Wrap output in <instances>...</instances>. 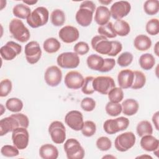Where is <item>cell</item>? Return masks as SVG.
Wrapping results in <instances>:
<instances>
[{
  "mask_svg": "<svg viewBox=\"0 0 159 159\" xmlns=\"http://www.w3.org/2000/svg\"><path fill=\"white\" fill-rule=\"evenodd\" d=\"M95 10L96 5L92 1H83L76 13L75 19L77 23L82 27L89 26L92 22Z\"/></svg>",
  "mask_w": 159,
  "mask_h": 159,
  "instance_id": "1",
  "label": "cell"
},
{
  "mask_svg": "<svg viewBox=\"0 0 159 159\" xmlns=\"http://www.w3.org/2000/svg\"><path fill=\"white\" fill-rule=\"evenodd\" d=\"M9 30L12 37L20 42H26L30 37L29 29L20 19H12L9 24Z\"/></svg>",
  "mask_w": 159,
  "mask_h": 159,
  "instance_id": "2",
  "label": "cell"
},
{
  "mask_svg": "<svg viewBox=\"0 0 159 159\" xmlns=\"http://www.w3.org/2000/svg\"><path fill=\"white\" fill-rule=\"evenodd\" d=\"M49 12L43 6L35 8L27 19V23L32 28H38L45 25L48 20Z\"/></svg>",
  "mask_w": 159,
  "mask_h": 159,
  "instance_id": "3",
  "label": "cell"
},
{
  "mask_svg": "<svg viewBox=\"0 0 159 159\" xmlns=\"http://www.w3.org/2000/svg\"><path fill=\"white\" fill-rule=\"evenodd\" d=\"M66 157L68 159H83L85 152L80 143L75 139L71 138L66 140L63 145Z\"/></svg>",
  "mask_w": 159,
  "mask_h": 159,
  "instance_id": "4",
  "label": "cell"
},
{
  "mask_svg": "<svg viewBox=\"0 0 159 159\" xmlns=\"http://www.w3.org/2000/svg\"><path fill=\"white\" fill-rule=\"evenodd\" d=\"M129 123V119L125 117L107 119L103 124V129L107 134L112 135L127 129Z\"/></svg>",
  "mask_w": 159,
  "mask_h": 159,
  "instance_id": "5",
  "label": "cell"
},
{
  "mask_svg": "<svg viewBox=\"0 0 159 159\" xmlns=\"http://www.w3.org/2000/svg\"><path fill=\"white\" fill-rule=\"evenodd\" d=\"M136 137L132 132H126L117 136L114 141V146L117 151L124 152L131 148L135 143Z\"/></svg>",
  "mask_w": 159,
  "mask_h": 159,
  "instance_id": "6",
  "label": "cell"
},
{
  "mask_svg": "<svg viewBox=\"0 0 159 159\" xmlns=\"http://www.w3.org/2000/svg\"><path fill=\"white\" fill-rule=\"evenodd\" d=\"M94 91L102 94H107L109 91L116 87L114 79L108 76H99L94 78L93 81Z\"/></svg>",
  "mask_w": 159,
  "mask_h": 159,
  "instance_id": "7",
  "label": "cell"
},
{
  "mask_svg": "<svg viewBox=\"0 0 159 159\" xmlns=\"http://www.w3.org/2000/svg\"><path fill=\"white\" fill-rule=\"evenodd\" d=\"M57 63L61 68L73 69L78 66L80 60L75 52H63L57 57Z\"/></svg>",
  "mask_w": 159,
  "mask_h": 159,
  "instance_id": "8",
  "label": "cell"
},
{
  "mask_svg": "<svg viewBox=\"0 0 159 159\" xmlns=\"http://www.w3.org/2000/svg\"><path fill=\"white\" fill-rule=\"evenodd\" d=\"M48 133L52 140L56 144H61L66 139V129L60 121L52 122L48 127Z\"/></svg>",
  "mask_w": 159,
  "mask_h": 159,
  "instance_id": "9",
  "label": "cell"
},
{
  "mask_svg": "<svg viewBox=\"0 0 159 159\" xmlns=\"http://www.w3.org/2000/svg\"><path fill=\"white\" fill-rule=\"evenodd\" d=\"M24 53L27 61L31 65L37 63L42 57V50L40 45L34 40L30 41L25 45Z\"/></svg>",
  "mask_w": 159,
  "mask_h": 159,
  "instance_id": "10",
  "label": "cell"
},
{
  "mask_svg": "<svg viewBox=\"0 0 159 159\" xmlns=\"http://www.w3.org/2000/svg\"><path fill=\"white\" fill-rule=\"evenodd\" d=\"M12 140L19 150L27 148L29 141V134L26 128L18 127L12 132Z\"/></svg>",
  "mask_w": 159,
  "mask_h": 159,
  "instance_id": "11",
  "label": "cell"
},
{
  "mask_svg": "<svg viewBox=\"0 0 159 159\" xmlns=\"http://www.w3.org/2000/svg\"><path fill=\"white\" fill-rule=\"evenodd\" d=\"M22 52V46L13 41L7 42L4 46L1 47L0 53L1 57L6 60L9 61L15 58Z\"/></svg>",
  "mask_w": 159,
  "mask_h": 159,
  "instance_id": "12",
  "label": "cell"
},
{
  "mask_svg": "<svg viewBox=\"0 0 159 159\" xmlns=\"http://www.w3.org/2000/svg\"><path fill=\"white\" fill-rule=\"evenodd\" d=\"M131 10L130 4L127 1L115 2L110 8L111 16L116 20H119L127 16Z\"/></svg>",
  "mask_w": 159,
  "mask_h": 159,
  "instance_id": "13",
  "label": "cell"
},
{
  "mask_svg": "<svg viewBox=\"0 0 159 159\" xmlns=\"http://www.w3.org/2000/svg\"><path fill=\"white\" fill-rule=\"evenodd\" d=\"M91 44L93 50L102 55H108L112 48L111 41L101 35L93 37Z\"/></svg>",
  "mask_w": 159,
  "mask_h": 159,
  "instance_id": "14",
  "label": "cell"
},
{
  "mask_svg": "<svg viewBox=\"0 0 159 159\" xmlns=\"http://www.w3.org/2000/svg\"><path fill=\"white\" fill-rule=\"evenodd\" d=\"M65 122L71 129L75 131L81 130L84 124L83 114L79 111H70L66 114Z\"/></svg>",
  "mask_w": 159,
  "mask_h": 159,
  "instance_id": "15",
  "label": "cell"
},
{
  "mask_svg": "<svg viewBox=\"0 0 159 159\" xmlns=\"http://www.w3.org/2000/svg\"><path fill=\"white\" fill-rule=\"evenodd\" d=\"M44 80L48 86L51 87L57 86L62 80L61 70L55 65L48 67L44 74Z\"/></svg>",
  "mask_w": 159,
  "mask_h": 159,
  "instance_id": "16",
  "label": "cell"
},
{
  "mask_svg": "<svg viewBox=\"0 0 159 159\" xmlns=\"http://www.w3.org/2000/svg\"><path fill=\"white\" fill-rule=\"evenodd\" d=\"M84 78L77 71H70L65 76V84L69 89H78L83 86Z\"/></svg>",
  "mask_w": 159,
  "mask_h": 159,
  "instance_id": "17",
  "label": "cell"
},
{
  "mask_svg": "<svg viewBox=\"0 0 159 159\" xmlns=\"http://www.w3.org/2000/svg\"><path fill=\"white\" fill-rule=\"evenodd\" d=\"M58 36L63 42L71 43L78 39L80 33L78 29L72 25H66L59 30Z\"/></svg>",
  "mask_w": 159,
  "mask_h": 159,
  "instance_id": "18",
  "label": "cell"
},
{
  "mask_svg": "<svg viewBox=\"0 0 159 159\" xmlns=\"http://www.w3.org/2000/svg\"><path fill=\"white\" fill-rule=\"evenodd\" d=\"M18 127H20L19 122L12 114L4 117L0 120V135H5Z\"/></svg>",
  "mask_w": 159,
  "mask_h": 159,
  "instance_id": "19",
  "label": "cell"
},
{
  "mask_svg": "<svg viewBox=\"0 0 159 159\" xmlns=\"http://www.w3.org/2000/svg\"><path fill=\"white\" fill-rule=\"evenodd\" d=\"M134 80V71L129 69L121 70L117 75V82L122 89H127L131 87Z\"/></svg>",
  "mask_w": 159,
  "mask_h": 159,
  "instance_id": "20",
  "label": "cell"
},
{
  "mask_svg": "<svg viewBox=\"0 0 159 159\" xmlns=\"http://www.w3.org/2000/svg\"><path fill=\"white\" fill-rule=\"evenodd\" d=\"M111 16L110 10L107 7L99 6L96 9L94 20L100 26L103 25L109 22Z\"/></svg>",
  "mask_w": 159,
  "mask_h": 159,
  "instance_id": "21",
  "label": "cell"
},
{
  "mask_svg": "<svg viewBox=\"0 0 159 159\" xmlns=\"http://www.w3.org/2000/svg\"><path fill=\"white\" fill-rule=\"evenodd\" d=\"M141 147L147 152H154L158 149L159 141L152 135H147L142 137L140 142Z\"/></svg>",
  "mask_w": 159,
  "mask_h": 159,
  "instance_id": "22",
  "label": "cell"
},
{
  "mask_svg": "<svg viewBox=\"0 0 159 159\" xmlns=\"http://www.w3.org/2000/svg\"><path fill=\"white\" fill-rule=\"evenodd\" d=\"M39 155L43 159H57L58 157V150L55 145L46 143L40 147Z\"/></svg>",
  "mask_w": 159,
  "mask_h": 159,
  "instance_id": "23",
  "label": "cell"
},
{
  "mask_svg": "<svg viewBox=\"0 0 159 159\" xmlns=\"http://www.w3.org/2000/svg\"><path fill=\"white\" fill-rule=\"evenodd\" d=\"M122 113L127 116H132L135 114L139 110V104L134 99H127L122 103Z\"/></svg>",
  "mask_w": 159,
  "mask_h": 159,
  "instance_id": "24",
  "label": "cell"
},
{
  "mask_svg": "<svg viewBox=\"0 0 159 159\" xmlns=\"http://www.w3.org/2000/svg\"><path fill=\"white\" fill-rule=\"evenodd\" d=\"M134 45L139 51H146L151 47L152 40L147 35L140 34L135 38Z\"/></svg>",
  "mask_w": 159,
  "mask_h": 159,
  "instance_id": "25",
  "label": "cell"
},
{
  "mask_svg": "<svg viewBox=\"0 0 159 159\" xmlns=\"http://www.w3.org/2000/svg\"><path fill=\"white\" fill-rule=\"evenodd\" d=\"M104 63V58L96 54L89 55L86 60V63L89 68L94 71H99Z\"/></svg>",
  "mask_w": 159,
  "mask_h": 159,
  "instance_id": "26",
  "label": "cell"
},
{
  "mask_svg": "<svg viewBox=\"0 0 159 159\" xmlns=\"http://www.w3.org/2000/svg\"><path fill=\"white\" fill-rule=\"evenodd\" d=\"M113 28L116 35L121 37L127 35L130 31L129 23L122 19L116 20L113 24Z\"/></svg>",
  "mask_w": 159,
  "mask_h": 159,
  "instance_id": "27",
  "label": "cell"
},
{
  "mask_svg": "<svg viewBox=\"0 0 159 159\" xmlns=\"http://www.w3.org/2000/svg\"><path fill=\"white\" fill-rule=\"evenodd\" d=\"M60 42L54 37L47 39L43 43V50L48 53H55L60 50Z\"/></svg>",
  "mask_w": 159,
  "mask_h": 159,
  "instance_id": "28",
  "label": "cell"
},
{
  "mask_svg": "<svg viewBox=\"0 0 159 159\" xmlns=\"http://www.w3.org/2000/svg\"><path fill=\"white\" fill-rule=\"evenodd\" d=\"M12 13L14 16L19 19H27L31 14V10L29 6L24 4H17L12 9Z\"/></svg>",
  "mask_w": 159,
  "mask_h": 159,
  "instance_id": "29",
  "label": "cell"
},
{
  "mask_svg": "<svg viewBox=\"0 0 159 159\" xmlns=\"http://www.w3.org/2000/svg\"><path fill=\"white\" fill-rule=\"evenodd\" d=\"M139 65L145 70H151L155 64V59L151 53H146L142 54L139 58Z\"/></svg>",
  "mask_w": 159,
  "mask_h": 159,
  "instance_id": "30",
  "label": "cell"
},
{
  "mask_svg": "<svg viewBox=\"0 0 159 159\" xmlns=\"http://www.w3.org/2000/svg\"><path fill=\"white\" fill-rule=\"evenodd\" d=\"M136 131L138 135L140 137L152 135L153 133V127L151 123L148 120H142L138 123L136 127Z\"/></svg>",
  "mask_w": 159,
  "mask_h": 159,
  "instance_id": "31",
  "label": "cell"
},
{
  "mask_svg": "<svg viewBox=\"0 0 159 159\" xmlns=\"http://www.w3.org/2000/svg\"><path fill=\"white\" fill-rule=\"evenodd\" d=\"M65 14L59 9L53 10L50 15L52 24L56 27H60L64 24L65 22Z\"/></svg>",
  "mask_w": 159,
  "mask_h": 159,
  "instance_id": "32",
  "label": "cell"
},
{
  "mask_svg": "<svg viewBox=\"0 0 159 159\" xmlns=\"http://www.w3.org/2000/svg\"><path fill=\"white\" fill-rule=\"evenodd\" d=\"M6 107L9 111L12 112H19L23 108L22 101L17 98H11L8 99L6 102Z\"/></svg>",
  "mask_w": 159,
  "mask_h": 159,
  "instance_id": "33",
  "label": "cell"
},
{
  "mask_svg": "<svg viewBox=\"0 0 159 159\" xmlns=\"http://www.w3.org/2000/svg\"><path fill=\"white\" fill-rule=\"evenodd\" d=\"M146 83V76L144 73L140 71H134V80L131 88L138 89L143 88Z\"/></svg>",
  "mask_w": 159,
  "mask_h": 159,
  "instance_id": "34",
  "label": "cell"
},
{
  "mask_svg": "<svg viewBox=\"0 0 159 159\" xmlns=\"http://www.w3.org/2000/svg\"><path fill=\"white\" fill-rule=\"evenodd\" d=\"M98 32L99 35L104 36L106 38H115L117 35L113 28V24L111 22H107L106 24L101 25L98 28Z\"/></svg>",
  "mask_w": 159,
  "mask_h": 159,
  "instance_id": "35",
  "label": "cell"
},
{
  "mask_svg": "<svg viewBox=\"0 0 159 159\" xmlns=\"http://www.w3.org/2000/svg\"><path fill=\"white\" fill-rule=\"evenodd\" d=\"M143 10L145 13L153 16L158 12L159 1L158 0H147L143 4Z\"/></svg>",
  "mask_w": 159,
  "mask_h": 159,
  "instance_id": "36",
  "label": "cell"
},
{
  "mask_svg": "<svg viewBox=\"0 0 159 159\" xmlns=\"http://www.w3.org/2000/svg\"><path fill=\"white\" fill-rule=\"evenodd\" d=\"M105 110L108 115L112 117H116L122 112V105L119 103L109 101L106 104Z\"/></svg>",
  "mask_w": 159,
  "mask_h": 159,
  "instance_id": "37",
  "label": "cell"
},
{
  "mask_svg": "<svg viewBox=\"0 0 159 159\" xmlns=\"http://www.w3.org/2000/svg\"><path fill=\"white\" fill-rule=\"evenodd\" d=\"M107 94L109 101L113 102L119 103L124 98V92L121 88L115 87Z\"/></svg>",
  "mask_w": 159,
  "mask_h": 159,
  "instance_id": "38",
  "label": "cell"
},
{
  "mask_svg": "<svg viewBox=\"0 0 159 159\" xmlns=\"http://www.w3.org/2000/svg\"><path fill=\"white\" fill-rule=\"evenodd\" d=\"M82 134L87 137L93 136L96 131V124L91 120H86L84 122L81 129Z\"/></svg>",
  "mask_w": 159,
  "mask_h": 159,
  "instance_id": "39",
  "label": "cell"
},
{
  "mask_svg": "<svg viewBox=\"0 0 159 159\" xmlns=\"http://www.w3.org/2000/svg\"><path fill=\"white\" fill-rule=\"evenodd\" d=\"M145 30L151 35H156L159 33V20L157 18L150 19L146 24Z\"/></svg>",
  "mask_w": 159,
  "mask_h": 159,
  "instance_id": "40",
  "label": "cell"
},
{
  "mask_svg": "<svg viewBox=\"0 0 159 159\" xmlns=\"http://www.w3.org/2000/svg\"><path fill=\"white\" fill-rule=\"evenodd\" d=\"M133 58L134 57L131 53L125 52L119 55L117 60V63L122 67H126L132 63Z\"/></svg>",
  "mask_w": 159,
  "mask_h": 159,
  "instance_id": "41",
  "label": "cell"
},
{
  "mask_svg": "<svg viewBox=\"0 0 159 159\" xmlns=\"http://www.w3.org/2000/svg\"><path fill=\"white\" fill-rule=\"evenodd\" d=\"M97 148L101 151H107L112 147L111 140L107 137H99L96 142Z\"/></svg>",
  "mask_w": 159,
  "mask_h": 159,
  "instance_id": "42",
  "label": "cell"
},
{
  "mask_svg": "<svg viewBox=\"0 0 159 159\" xmlns=\"http://www.w3.org/2000/svg\"><path fill=\"white\" fill-rule=\"evenodd\" d=\"M1 153L2 155L6 157H14L19 155V149L16 147L11 145H5L1 147Z\"/></svg>",
  "mask_w": 159,
  "mask_h": 159,
  "instance_id": "43",
  "label": "cell"
},
{
  "mask_svg": "<svg viewBox=\"0 0 159 159\" xmlns=\"http://www.w3.org/2000/svg\"><path fill=\"white\" fill-rule=\"evenodd\" d=\"M94 77L92 76H87L84 78L83 86L81 87V91L84 94H92L94 92L93 86V81Z\"/></svg>",
  "mask_w": 159,
  "mask_h": 159,
  "instance_id": "44",
  "label": "cell"
},
{
  "mask_svg": "<svg viewBox=\"0 0 159 159\" xmlns=\"http://www.w3.org/2000/svg\"><path fill=\"white\" fill-rule=\"evenodd\" d=\"M12 88V84L10 80L4 79L0 83V96L6 97L11 92Z\"/></svg>",
  "mask_w": 159,
  "mask_h": 159,
  "instance_id": "45",
  "label": "cell"
},
{
  "mask_svg": "<svg viewBox=\"0 0 159 159\" xmlns=\"http://www.w3.org/2000/svg\"><path fill=\"white\" fill-rule=\"evenodd\" d=\"M96 107V101L91 98H84L81 101V107L86 112H91Z\"/></svg>",
  "mask_w": 159,
  "mask_h": 159,
  "instance_id": "46",
  "label": "cell"
},
{
  "mask_svg": "<svg viewBox=\"0 0 159 159\" xmlns=\"http://www.w3.org/2000/svg\"><path fill=\"white\" fill-rule=\"evenodd\" d=\"M73 50L77 55H84L89 52V47L86 42L81 41L75 45Z\"/></svg>",
  "mask_w": 159,
  "mask_h": 159,
  "instance_id": "47",
  "label": "cell"
},
{
  "mask_svg": "<svg viewBox=\"0 0 159 159\" xmlns=\"http://www.w3.org/2000/svg\"><path fill=\"white\" fill-rule=\"evenodd\" d=\"M116 65V61L114 58H105L104 59L103 65L100 70V72L106 73L111 71Z\"/></svg>",
  "mask_w": 159,
  "mask_h": 159,
  "instance_id": "48",
  "label": "cell"
},
{
  "mask_svg": "<svg viewBox=\"0 0 159 159\" xmlns=\"http://www.w3.org/2000/svg\"><path fill=\"white\" fill-rule=\"evenodd\" d=\"M12 115L18 120L20 127L27 129L29 125V120L26 115L22 113H15Z\"/></svg>",
  "mask_w": 159,
  "mask_h": 159,
  "instance_id": "49",
  "label": "cell"
},
{
  "mask_svg": "<svg viewBox=\"0 0 159 159\" xmlns=\"http://www.w3.org/2000/svg\"><path fill=\"white\" fill-rule=\"evenodd\" d=\"M111 43H112V48L111 52L109 53L107 55L111 57H115L118 53H119V52H121L122 49V45L120 42L117 40L111 41Z\"/></svg>",
  "mask_w": 159,
  "mask_h": 159,
  "instance_id": "50",
  "label": "cell"
},
{
  "mask_svg": "<svg viewBox=\"0 0 159 159\" xmlns=\"http://www.w3.org/2000/svg\"><path fill=\"white\" fill-rule=\"evenodd\" d=\"M158 119H159V112L157 111L155 114H153L152 116V122L154 124L155 129L157 130H159L158 127Z\"/></svg>",
  "mask_w": 159,
  "mask_h": 159,
  "instance_id": "51",
  "label": "cell"
},
{
  "mask_svg": "<svg viewBox=\"0 0 159 159\" xmlns=\"http://www.w3.org/2000/svg\"><path fill=\"white\" fill-rule=\"evenodd\" d=\"M158 43H159V42H157L156 43V44H155V47H154V52H155V55H156L157 57H158V56H159V52H158V51H159Z\"/></svg>",
  "mask_w": 159,
  "mask_h": 159,
  "instance_id": "52",
  "label": "cell"
},
{
  "mask_svg": "<svg viewBox=\"0 0 159 159\" xmlns=\"http://www.w3.org/2000/svg\"><path fill=\"white\" fill-rule=\"evenodd\" d=\"M23 2L27 5H34L37 2V1H23Z\"/></svg>",
  "mask_w": 159,
  "mask_h": 159,
  "instance_id": "53",
  "label": "cell"
},
{
  "mask_svg": "<svg viewBox=\"0 0 159 159\" xmlns=\"http://www.w3.org/2000/svg\"><path fill=\"white\" fill-rule=\"evenodd\" d=\"M99 2L102 4H104V5H107L109 4H110L111 2H112V0H107V1H99Z\"/></svg>",
  "mask_w": 159,
  "mask_h": 159,
  "instance_id": "54",
  "label": "cell"
},
{
  "mask_svg": "<svg viewBox=\"0 0 159 159\" xmlns=\"http://www.w3.org/2000/svg\"><path fill=\"white\" fill-rule=\"evenodd\" d=\"M1 116H2V114H3V112H4V111L6 110V109H4V106H3V105L2 104H1Z\"/></svg>",
  "mask_w": 159,
  "mask_h": 159,
  "instance_id": "55",
  "label": "cell"
}]
</instances>
